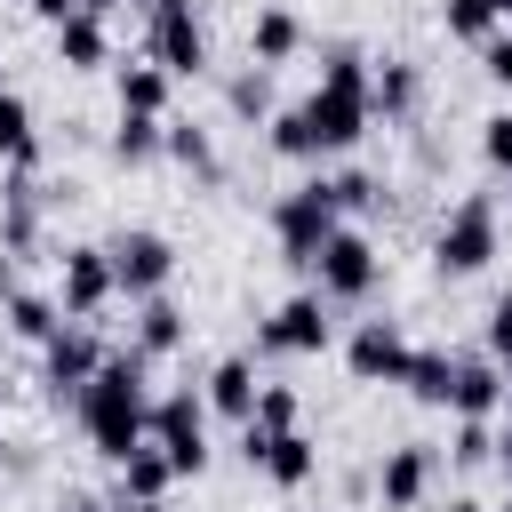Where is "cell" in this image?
<instances>
[{"label": "cell", "instance_id": "cell-1", "mask_svg": "<svg viewBox=\"0 0 512 512\" xmlns=\"http://www.w3.org/2000/svg\"><path fill=\"white\" fill-rule=\"evenodd\" d=\"M144 352L128 344V352H104L96 360V376L80 384V432H88V448L104 456V464H120L128 448H144L152 440V392H144Z\"/></svg>", "mask_w": 512, "mask_h": 512}, {"label": "cell", "instance_id": "cell-2", "mask_svg": "<svg viewBox=\"0 0 512 512\" xmlns=\"http://www.w3.org/2000/svg\"><path fill=\"white\" fill-rule=\"evenodd\" d=\"M304 112V128H312V160L320 152H352L360 136H368V56L360 48H328V64H320V88L296 104Z\"/></svg>", "mask_w": 512, "mask_h": 512}, {"label": "cell", "instance_id": "cell-3", "mask_svg": "<svg viewBox=\"0 0 512 512\" xmlns=\"http://www.w3.org/2000/svg\"><path fill=\"white\" fill-rule=\"evenodd\" d=\"M496 240H504V216H496V200H456L448 208V224L432 232V264L448 272V280H472V272H488L496 264Z\"/></svg>", "mask_w": 512, "mask_h": 512}, {"label": "cell", "instance_id": "cell-4", "mask_svg": "<svg viewBox=\"0 0 512 512\" xmlns=\"http://www.w3.org/2000/svg\"><path fill=\"white\" fill-rule=\"evenodd\" d=\"M152 440H160V456L176 464V480H200V472H208V400H200L192 384L160 392V400H152Z\"/></svg>", "mask_w": 512, "mask_h": 512}, {"label": "cell", "instance_id": "cell-5", "mask_svg": "<svg viewBox=\"0 0 512 512\" xmlns=\"http://www.w3.org/2000/svg\"><path fill=\"white\" fill-rule=\"evenodd\" d=\"M336 224H344V208H336L328 176H312V184H296V192L272 200V240L288 248V264H312V248H320Z\"/></svg>", "mask_w": 512, "mask_h": 512}, {"label": "cell", "instance_id": "cell-6", "mask_svg": "<svg viewBox=\"0 0 512 512\" xmlns=\"http://www.w3.org/2000/svg\"><path fill=\"white\" fill-rule=\"evenodd\" d=\"M312 272H320V296H328V304H360V296L376 288V240L352 232V224H336V232L312 248Z\"/></svg>", "mask_w": 512, "mask_h": 512}, {"label": "cell", "instance_id": "cell-7", "mask_svg": "<svg viewBox=\"0 0 512 512\" xmlns=\"http://www.w3.org/2000/svg\"><path fill=\"white\" fill-rule=\"evenodd\" d=\"M96 360H104L96 328H88V320H56L48 344H40V384H48V400H56V408L80 400V384L96 376Z\"/></svg>", "mask_w": 512, "mask_h": 512}, {"label": "cell", "instance_id": "cell-8", "mask_svg": "<svg viewBox=\"0 0 512 512\" xmlns=\"http://www.w3.org/2000/svg\"><path fill=\"white\" fill-rule=\"evenodd\" d=\"M104 256H112V288H120V296H136V304H144V296H160V288H168V272H176V248H168L160 232H120Z\"/></svg>", "mask_w": 512, "mask_h": 512}, {"label": "cell", "instance_id": "cell-9", "mask_svg": "<svg viewBox=\"0 0 512 512\" xmlns=\"http://www.w3.org/2000/svg\"><path fill=\"white\" fill-rule=\"evenodd\" d=\"M112 296H120L112 288V256L104 248H64V264H56V312L64 320H96Z\"/></svg>", "mask_w": 512, "mask_h": 512}, {"label": "cell", "instance_id": "cell-10", "mask_svg": "<svg viewBox=\"0 0 512 512\" xmlns=\"http://www.w3.org/2000/svg\"><path fill=\"white\" fill-rule=\"evenodd\" d=\"M152 64H160L168 80H200V72H208V32H200L192 0H176V8L152 16Z\"/></svg>", "mask_w": 512, "mask_h": 512}, {"label": "cell", "instance_id": "cell-11", "mask_svg": "<svg viewBox=\"0 0 512 512\" xmlns=\"http://www.w3.org/2000/svg\"><path fill=\"white\" fill-rule=\"evenodd\" d=\"M256 352H328V296H320V288L288 296V304L256 328Z\"/></svg>", "mask_w": 512, "mask_h": 512}, {"label": "cell", "instance_id": "cell-12", "mask_svg": "<svg viewBox=\"0 0 512 512\" xmlns=\"http://www.w3.org/2000/svg\"><path fill=\"white\" fill-rule=\"evenodd\" d=\"M344 368H352L360 384H400V368H408V336H400L392 320H360L352 344H344Z\"/></svg>", "mask_w": 512, "mask_h": 512}, {"label": "cell", "instance_id": "cell-13", "mask_svg": "<svg viewBox=\"0 0 512 512\" xmlns=\"http://www.w3.org/2000/svg\"><path fill=\"white\" fill-rule=\"evenodd\" d=\"M424 488H432V448H424V440L384 448V464H376V496H384V512H416Z\"/></svg>", "mask_w": 512, "mask_h": 512}, {"label": "cell", "instance_id": "cell-14", "mask_svg": "<svg viewBox=\"0 0 512 512\" xmlns=\"http://www.w3.org/2000/svg\"><path fill=\"white\" fill-rule=\"evenodd\" d=\"M496 400H504V368H496L488 352L448 368V400H440V408H456V416H496Z\"/></svg>", "mask_w": 512, "mask_h": 512}, {"label": "cell", "instance_id": "cell-15", "mask_svg": "<svg viewBox=\"0 0 512 512\" xmlns=\"http://www.w3.org/2000/svg\"><path fill=\"white\" fill-rule=\"evenodd\" d=\"M200 400H208L216 416L248 424V416H256V360H240V352H232V360H216V368H208V384H200Z\"/></svg>", "mask_w": 512, "mask_h": 512}, {"label": "cell", "instance_id": "cell-16", "mask_svg": "<svg viewBox=\"0 0 512 512\" xmlns=\"http://www.w3.org/2000/svg\"><path fill=\"white\" fill-rule=\"evenodd\" d=\"M256 472H264L272 488H304V480L320 472V448H312L304 432H264V448H256Z\"/></svg>", "mask_w": 512, "mask_h": 512}, {"label": "cell", "instance_id": "cell-17", "mask_svg": "<svg viewBox=\"0 0 512 512\" xmlns=\"http://www.w3.org/2000/svg\"><path fill=\"white\" fill-rule=\"evenodd\" d=\"M56 64H64V72H96V64H112V40H104V16H88V8H72V16L56 24Z\"/></svg>", "mask_w": 512, "mask_h": 512}, {"label": "cell", "instance_id": "cell-18", "mask_svg": "<svg viewBox=\"0 0 512 512\" xmlns=\"http://www.w3.org/2000/svg\"><path fill=\"white\" fill-rule=\"evenodd\" d=\"M304 48V24H296V8H256V24H248V64H288Z\"/></svg>", "mask_w": 512, "mask_h": 512}, {"label": "cell", "instance_id": "cell-19", "mask_svg": "<svg viewBox=\"0 0 512 512\" xmlns=\"http://www.w3.org/2000/svg\"><path fill=\"white\" fill-rule=\"evenodd\" d=\"M0 240H8V256H32V248H40V192H32L24 168H16V184L0 192Z\"/></svg>", "mask_w": 512, "mask_h": 512}, {"label": "cell", "instance_id": "cell-20", "mask_svg": "<svg viewBox=\"0 0 512 512\" xmlns=\"http://www.w3.org/2000/svg\"><path fill=\"white\" fill-rule=\"evenodd\" d=\"M184 336H192L184 304H168V296H144V304H136V352H144V360H168Z\"/></svg>", "mask_w": 512, "mask_h": 512}, {"label": "cell", "instance_id": "cell-21", "mask_svg": "<svg viewBox=\"0 0 512 512\" xmlns=\"http://www.w3.org/2000/svg\"><path fill=\"white\" fill-rule=\"evenodd\" d=\"M112 472H120V504H144V496H168V488H176V464L160 456V440L128 448V456H120Z\"/></svg>", "mask_w": 512, "mask_h": 512}, {"label": "cell", "instance_id": "cell-22", "mask_svg": "<svg viewBox=\"0 0 512 512\" xmlns=\"http://www.w3.org/2000/svg\"><path fill=\"white\" fill-rule=\"evenodd\" d=\"M416 88H424V80H416V64H408V56H384V64L368 72V112L408 120V112H416Z\"/></svg>", "mask_w": 512, "mask_h": 512}, {"label": "cell", "instance_id": "cell-23", "mask_svg": "<svg viewBox=\"0 0 512 512\" xmlns=\"http://www.w3.org/2000/svg\"><path fill=\"white\" fill-rule=\"evenodd\" d=\"M0 320H8V336H24V344H48V328H56L64 312H56V296L8 288V296H0Z\"/></svg>", "mask_w": 512, "mask_h": 512}, {"label": "cell", "instance_id": "cell-24", "mask_svg": "<svg viewBox=\"0 0 512 512\" xmlns=\"http://www.w3.org/2000/svg\"><path fill=\"white\" fill-rule=\"evenodd\" d=\"M448 368H456V352H440V344H408V368H400V384H408L424 408H440V400H448Z\"/></svg>", "mask_w": 512, "mask_h": 512}, {"label": "cell", "instance_id": "cell-25", "mask_svg": "<svg viewBox=\"0 0 512 512\" xmlns=\"http://www.w3.org/2000/svg\"><path fill=\"white\" fill-rule=\"evenodd\" d=\"M160 136H168V112H120V128H112V160L144 168V160L160 152Z\"/></svg>", "mask_w": 512, "mask_h": 512}, {"label": "cell", "instance_id": "cell-26", "mask_svg": "<svg viewBox=\"0 0 512 512\" xmlns=\"http://www.w3.org/2000/svg\"><path fill=\"white\" fill-rule=\"evenodd\" d=\"M112 88H120V112H168V72L160 64H120Z\"/></svg>", "mask_w": 512, "mask_h": 512}, {"label": "cell", "instance_id": "cell-27", "mask_svg": "<svg viewBox=\"0 0 512 512\" xmlns=\"http://www.w3.org/2000/svg\"><path fill=\"white\" fill-rule=\"evenodd\" d=\"M0 160H8V168H32V160H40V136H32V112H24L16 88L0 96Z\"/></svg>", "mask_w": 512, "mask_h": 512}, {"label": "cell", "instance_id": "cell-28", "mask_svg": "<svg viewBox=\"0 0 512 512\" xmlns=\"http://www.w3.org/2000/svg\"><path fill=\"white\" fill-rule=\"evenodd\" d=\"M224 104H232L240 120H272V72H264V64L232 72V80H224Z\"/></svg>", "mask_w": 512, "mask_h": 512}, {"label": "cell", "instance_id": "cell-29", "mask_svg": "<svg viewBox=\"0 0 512 512\" xmlns=\"http://www.w3.org/2000/svg\"><path fill=\"white\" fill-rule=\"evenodd\" d=\"M160 152H168V160H184V168H200V176H216V144H208V128H192V120H168Z\"/></svg>", "mask_w": 512, "mask_h": 512}, {"label": "cell", "instance_id": "cell-30", "mask_svg": "<svg viewBox=\"0 0 512 512\" xmlns=\"http://www.w3.org/2000/svg\"><path fill=\"white\" fill-rule=\"evenodd\" d=\"M296 416H304V400L288 392V384H256V432H296Z\"/></svg>", "mask_w": 512, "mask_h": 512}, {"label": "cell", "instance_id": "cell-31", "mask_svg": "<svg viewBox=\"0 0 512 512\" xmlns=\"http://www.w3.org/2000/svg\"><path fill=\"white\" fill-rule=\"evenodd\" d=\"M440 24H448V40H488L496 32V8L488 0H440Z\"/></svg>", "mask_w": 512, "mask_h": 512}, {"label": "cell", "instance_id": "cell-32", "mask_svg": "<svg viewBox=\"0 0 512 512\" xmlns=\"http://www.w3.org/2000/svg\"><path fill=\"white\" fill-rule=\"evenodd\" d=\"M448 456H456V464H488V456H496V432H488V416H456V440H448Z\"/></svg>", "mask_w": 512, "mask_h": 512}, {"label": "cell", "instance_id": "cell-33", "mask_svg": "<svg viewBox=\"0 0 512 512\" xmlns=\"http://www.w3.org/2000/svg\"><path fill=\"white\" fill-rule=\"evenodd\" d=\"M264 128H272V152H280V160H312V128H304V112H272Z\"/></svg>", "mask_w": 512, "mask_h": 512}, {"label": "cell", "instance_id": "cell-34", "mask_svg": "<svg viewBox=\"0 0 512 512\" xmlns=\"http://www.w3.org/2000/svg\"><path fill=\"white\" fill-rule=\"evenodd\" d=\"M480 160H488L496 176H512V112H488V120H480Z\"/></svg>", "mask_w": 512, "mask_h": 512}, {"label": "cell", "instance_id": "cell-35", "mask_svg": "<svg viewBox=\"0 0 512 512\" xmlns=\"http://www.w3.org/2000/svg\"><path fill=\"white\" fill-rule=\"evenodd\" d=\"M480 344H488V360H496V368H512V288L488 304V328H480Z\"/></svg>", "mask_w": 512, "mask_h": 512}, {"label": "cell", "instance_id": "cell-36", "mask_svg": "<svg viewBox=\"0 0 512 512\" xmlns=\"http://www.w3.org/2000/svg\"><path fill=\"white\" fill-rule=\"evenodd\" d=\"M328 192H336V208H376V200H384V184L360 176V168H352V176H328Z\"/></svg>", "mask_w": 512, "mask_h": 512}, {"label": "cell", "instance_id": "cell-37", "mask_svg": "<svg viewBox=\"0 0 512 512\" xmlns=\"http://www.w3.org/2000/svg\"><path fill=\"white\" fill-rule=\"evenodd\" d=\"M480 72H488L496 88H512V32H488V40H480Z\"/></svg>", "mask_w": 512, "mask_h": 512}, {"label": "cell", "instance_id": "cell-38", "mask_svg": "<svg viewBox=\"0 0 512 512\" xmlns=\"http://www.w3.org/2000/svg\"><path fill=\"white\" fill-rule=\"evenodd\" d=\"M72 8H80V0H32V16H40V24H64Z\"/></svg>", "mask_w": 512, "mask_h": 512}, {"label": "cell", "instance_id": "cell-39", "mask_svg": "<svg viewBox=\"0 0 512 512\" xmlns=\"http://www.w3.org/2000/svg\"><path fill=\"white\" fill-rule=\"evenodd\" d=\"M56 512H112V504H104V496H64Z\"/></svg>", "mask_w": 512, "mask_h": 512}, {"label": "cell", "instance_id": "cell-40", "mask_svg": "<svg viewBox=\"0 0 512 512\" xmlns=\"http://www.w3.org/2000/svg\"><path fill=\"white\" fill-rule=\"evenodd\" d=\"M496 464H504V472H512V424H504V432H496Z\"/></svg>", "mask_w": 512, "mask_h": 512}, {"label": "cell", "instance_id": "cell-41", "mask_svg": "<svg viewBox=\"0 0 512 512\" xmlns=\"http://www.w3.org/2000/svg\"><path fill=\"white\" fill-rule=\"evenodd\" d=\"M112 512H168V496H144V504H112Z\"/></svg>", "mask_w": 512, "mask_h": 512}, {"label": "cell", "instance_id": "cell-42", "mask_svg": "<svg viewBox=\"0 0 512 512\" xmlns=\"http://www.w3.org/2000/svg\"><path fill=\"white\" fill-rule=\"evenodd\" d=\"M80 8H88V16H112V8H128V0H80Z\"/></svg>", "mask_w": 512, "mask_h": 512}, {"label": "cell", "instance_id": "cell-43", "mask_svg": "<svg viewBox=\"0 0 512 512\" xmlns=\"http://www.w3.org/2000/svg\"><path fill=\"white\" fill-rule=\"evenodd\" d=\"M496 408H504V424H512V368H504V400H496Z\"/></svg>", "mask_w": 512, "mask_h": 512}, {"label": "cell", "instance_id": "cell-44", "mask_svg": "<svg viewBox=\"0 0 512 512\" xmlns=\"http://www.w3.org/2000/svg\"><path fill=\"white\" fill-rule=\"evenodd\" d=\"M448 512H488V504H472V496H456V504H448Z\"/></svg>", "mask_w": 512, "mask_h": 512}, {"label": "cell", "instance_id": "cell-45", "mask_svg": "<svg viewBox=\"0 0 512 512\" xmlns=\"http://www.w3.org/2000/svg\"><path fill=\"white\" fill-rule=\"evenodd\" d=\"M488 8H496V24H504V16H512V0H488Z\"/></svg>", "mask_w": 512, "mask_h": 512}, {"label": "cell", "instance_id": "cell-46", "mask_svg": "<svg viewBox=\"0 0 512 512\" xmlns=\"http://www.w3.org/2000/svg\"><path fill=\"white\" fill-rule=\"evenodd\" d=\"M496 216H512V192H504V208H496Z\"/></svg>", "mask_w": 512, "mask_h": 512}, {"label": "cell", "instance_id": "cell-47", "mask_svg": "<svg viewBox=\"0 0 512 512\" xmlns=\"http://www.w3.org/2000/svg\"><path fill=\"white\" fill-rule=\"evenodd\" d=\"M0 96H8V72H0Z\"/></svg>", "mask_w": 512, "mask_h": 512}, {"label": "cell", "instance_id": "cell-48", "mask_svg": "<svg viewBox=\"0 0 512 512\" xmlns=\"http://www.w3.org/2000/svg\"><path fill=\"white\" fill-rule=\"evenodd\" d=\"M504 512H512V504H504Z\"/></svg>", "mask_w": 512, "mask_h": 512}]
</instances>
